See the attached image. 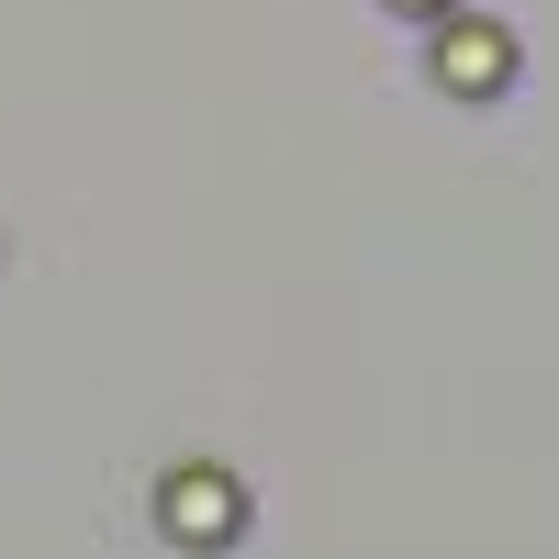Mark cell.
Returning a JSON list of instances; mask_svg holds the SVG:
<instances>
[{"mask_svg": "<svg viewBox=\"0 0 559 559\" xmlns=\"http://www.w3.org/2000/svg\"><path fill=\"white\" fill-rule=\"evenodd\" d=\"M157 526H168L179 548H236V537H247V481L213 471V459H179V471L157 481Z\"/></svg>", "mask_w": 559, "mask_h": 559, "instance_id": "1", "label": "cell"}, {"mask_svg": "<svg viewBox=\"0 0 559 559\" xmlns=\"http://www.w3.org/2000/svg\"><path fill=\"white\" fill-rule=\"evenodd\" d=\"M526 45L481 23V12H437V90H459V102H492V90H515Z\"/></svg>", "mask_w": 559, "mask_h": 559, "instance_id": "2", "label": "cell"}, {"mask_svg": "<svg viewBox=\"0 0 559 559\" xmlns=\"http://www.w3.org/2000/svg\"><path fill=\"white\" fill-rule=\"evenodd\" d=\"M392 12H414V23H437V12H459V0H392Z\"/></svg>", "mask_w": 559, "mask_h": 559, "instance_id": "3", "label": "cell"}]
</instances>
